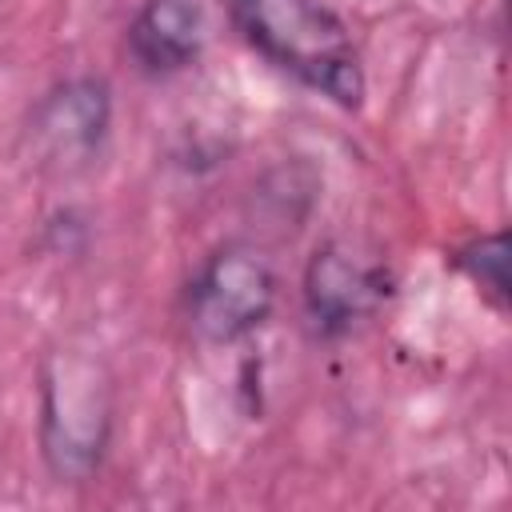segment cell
I'll return each mask as SVG.
<instances>
[{"instance_id":"52a82bcc","label":"cell","mask_w":512,"mask_h":512,"mask_svg":"<svg viewBox=\"0 0 512 512\" xmlns=\"http://www.w3.org/2000/svg\"><path fill=\"white\" fill-rule=\"evenodd\" d=\"M452 268L460 276H468L476 284V292L496 312H508L512 288H508V232L504 228L484 232V236H472L468 244H460L452 252Z\"/></svg>"},{"instance_id":"5b68a950","label":"cell","mask_w":512,"mask_h":512,"mask_svg":"<svg viewBox=\"0 0 512 512\" xmlns=\"http://www.w3.org/2000/svg\"><path fill=\"white\" fill-rule=\"evenodd\" d=\"M112 128V84L104 76L56 80L28 112L32 148L60 164H84L100 152Z\"/></svg>"},{"instance_id":"3957f363","label":"cell","mask_w":512,"mask_h":512,"mask_svg":"<svg viewBox=\"0 0 512 512\" xmlns=\"http://www.w3.org/2000/svg\"><path fill=\"white\" fill-rule=\"evenodd\" d=\"M276 292L280 276L272 256L248 240H224L196 264L180 292L184 324L200 344H240L268 324Z\"/></svg>"},{"instance_id":"277c9868","label":"cell","mask_w":512,"mask_h":512,"mask_svg":"<svg viewBox=\"0 0 512 512\" xmlns=\"http://www.w3.org/2000/svg\"><path fill=\"white\" fill-rule=\"evenodd\" d=\"M392 268L344 240L320 244L300 276V304L312 340L340 344L392 300Z\"/></svg>"},{"instance_id":"6da1fadb","label":"cell","mask_w":512,"mask_h":512,"mask_svg":"<svg viewBox=\"0 0 512 512\" xmlns=\"http://www.w3.org/2000/svg\"><path fill=\"white\" fill-rule=\"evenodd\" d=\"M228 20L264 64L308 92L344 112L364 104L368 80L356 36L328 0H228Z\"/></svg>"},{"instance_id":"7a4b0ae2","label":"cell","mask_w":512,"mask_h":512,"mask_svg":"<svg viewBox=\"0 0 512 512\" xmlns=\"http://www.w3.org/2000/svg\"><path fill=\"white\" fill-rule=\"evenodd\" d=\"M112 380L100 360L60 348L40 364V456L60 484L100 472L112 444Z\"/></svg>"},{"instance_id":"8992f818","label":"cell","mask_w":512,"mask_h":512,"mask_svg":"<svg viewBox=\"0 0 512 512\" xmlns=\"http://www.w3.org/2000/svg\"><path fill=\"white\" fill-rule=\"evenodd\" d=\"M204 36V0H144L128 20L124 48L140 76L168 80L200 60Z\"/></svg>"}]
</instances>
